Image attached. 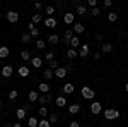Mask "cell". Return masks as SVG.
Returning a JSON list of instances; mask_svg holds the SVG:
<instances>
[{
  "mask_svg": "<svg viewBox=\"0 0 128 127\" xmlns=\"http://www.w3.org/2000/svg\"><path fill=\"white\" fill-rule=\"evenodd\" d=\"M102 113H104V118H108V120H116V118H120V112L114 110V108L102 110Z\"/></svg>",
  "mask_w": 128,
  "mask_h": 127,
  "instance_id": "6da1fadb",
  "label": "cell"
},
{
  "mask_svg": "<svg viewBox=\"0 0 128 127\" xmlns=\"http://www.w3.org/2000/svg\"><path fill=\"white\" fill-rule=\"evenodd\" d=\"M80 95L86 98V100H92V98L96 96L94 89H92V88H89V86H84V88H82V91H80Z\"/></svg>",
  "mask_w": 128,
  "mask_h": 127,
  "instance_id": "7a4b0ae2",
  "label": "cell"
},
{
  "mask_svg": "<svg viewBox=\"0 0 128 127\" xmlns=\"http://www.w3.org/2000/svg\"><path fill=\"white\" fill-rule=\"evenodd\" d=\"M7 21L12 22V24H16V22L19 21V12H16V10H9V12H7Z\"/></svg>",
  "mask_w": 128,
  "mask_h": 127,
  "instance_id": "3957f363",
  "label": "cell"
},
{
  "mask_svg": "<svg viewBox=\"0 0 128 127\" xmlns=\"http://www.w3.org/2000/svg\"><path fill=\"white\" fill-rule=\"evenodd\" d=\"M90 112H92L94 115H99V113L102 112V107H101V103H99V101H92V103H90Z\"/></svg>",
  "mask_w": 128,
  "mask_h": 127,
  "instance_id": "277c9868",
  "label": "cell"
},
{
  "mask_svg": "<svg viewBox=\"0 0 128 127\" xmlns=\"http://www.w3.org/2000/svg\"><path fill=\"white\" fill-rule=\"evenodd\" d=\"M38 93H43V95H48L50 93V84L48 82H40V86H38Z\"/></svg>",
  "mask_w": 128,
  "mask_h": 127,
  "instance_id": "5b68a950",
  "label": "cell"
},
{
  "mask_svg": "<svg viewBox=\"0 0 128 127\" xmlns=\"http://www.w3.org/2000/svg\"><path fill=\"white\" fill-rule=\"evenodd\" d=\"M43 22H44L46 28H56V24H58V21L55 19V17H46Z\"/></svg>",
  "mask_w": 128,
  "mask_h": 127,
  "instance_id": "8992f818",
  "label": "cell"
},
{
  "mask_svg": "<svg viewBox=\"0 0 128 127\" xmlns=\"http://www.w3.org/2000/svg\"><path fill=\"white\" fill-rule=\"evenodd\" d=\"M74 21H75V14H72V12L63 14V22L65 24H74Z\"/></svg>",
  "mask_w": 128,
  "mask_h": 127,
  "instance_id": "52a82bcc",
  "label": "cell"
},
{
  "mask_svg": "<svg viewBox=\"0 0 128 127\" xmlns=\"http://www.w3.org/2000/svg\"><path fill=\"white\" fill-rule=\"evenodd\" d=\"M12 72H14V67H12V65H4V67H2V76H4V77H10Z\"/></svg>",
  "mask_w": 128,
  "mask_h": 127,
  "instance_id": "ba28073f",
  "label": "cell"
},
{
  "mask_svg": "<svg viewBox=\"0 0 128 127\" xmlns=\"http://www.w3.org/2000/svg\"><path fill=\"white\" fill-rule=\"evenodd\" d=\"M65 76H67V69H65V67H56V69H55V77L63 79Z\"/></svg>",
  "mask_w": 128,
  "mask_h": 127,
  "instance_id": "9c48e42d",
  "label": "cell"
},
{
  "mask_svg": "<svg viewBox=\"0 0 128 127\" xmlns=\"http://www.w3.org/2000/svg\"><path fill=\"white\" fill-rule=\"evenodd\" d=\"M89 52H90V48H89L87 43H84V45H80V50H79V55L80 57H87Z\"/></svg>",
  "mask_w": 128,
  "mask_h": 127,
  "instance_id": "30bf717a",
  "label": "cell"
},
{
  "mask_svg": "<svg viewBox=\"0 0 128 127\" xmlns=\"http://www.w3.org/2000/svg\"><path fill=\"white\" fill-rule=\"evenodd\" d=\"M31 65H32L34 69H41V65H43L41 57H32V59H31Z\"/></svg>",
  "mask_w": 128,
  "mask_h": 127,
  "instance_id": "8fae6325",
  "label": "cell"
},
{
  "mask_svg": "<svg viewBox=\"0 0 128 127\" xmlns=\"http://www.w3.org/2000/svg\"><path fill=\"white\" fill-rule=\"evenodd\" d=\"M55 105L60 107V108H63L65 105H67V98H65V96H56V98H55Z\"/></svg>",
  "mask_w": 128,
  "mask_h": 127,
  "instance_id": "7c38bea8",
  "label": "cell"
},
{
  "mask_svg": "<svg viewBox=\"0 0 128 127\" xmlns=\"http://www.w3.org/2000/svg\"><path fill=\"white\" fill-rule=\"evenodd\" d=\"M17 72H19L20 77H28V76H29V69H28V65H20V67L17 69Z\"/></svg>",
  "mask_w": 128,
  "mask_h": 127,
  "instance_id": "4fadbf2b",
  "label": "cell"
},
{
  "mask_svg": "<svg viewBox=\"0 0 128 127\" xmlns=\"http://www.w3.org/2000/svg\"><path fill=\"white\" fill-rule=\"evenodd\" d=\"M74 91H75V86H74L72 82H67V84L63 86V93H65V95H72Z\"/></svg>",
  "mask_w": 128,
  "mask_h": 127,
  "instance_id": "5bb4252c",
  "label": "cell"
},
{
  "mask_svg": "<svg viewBox=\"0 0 128 127\" xmlns=\"http://www.w3.org/2000/svg\"><path fill=\"white\" fill-rule=\"evenodd\" d=\"M79 112H80V105L79 103H74V105L68 107V113H72V115H77Z\"/></svg>",
  "mask_w": 128,
  "mask_h": 127,
  "instance_id": "9a60e30c",
  "label": "cell"
},
{
  "mask_svg": "<svg viewBox=\"0 0 128 127\" xmlns=\"http://www.w3.org/2000/svg\"><path fill=\"white\" fill-rule=\"evenodd\" d=\"M70 48H80V39H79V36H74V38L70 39Z\"/></svg>",
  "mask_w": 128,
  "mask_h": 127,
  "instance_id": "2e32d148",
  "label": "cell"
},
{
  "mask_svg": "<svg viewBox=\"0 0 128 127\" xmlns=\"http://www.w3.org/2000/svg\"><path fill=\"white\" fill-rule=\"evenodd\" d=\"M43 77L46 79V81L53 79V77H55V70H51V69H44V72H43Z\"/></svg>",
  "mask_w": 128,
  "mask_h": 127,
  "instance_id": "e0dca14e",
  "label": "cell"
},
{
  "mask_svg": "<svg viewBox=\"0 0 128 127\" xmlns=\"http://www.w3.org/2000/svg\"><path fill=\"white\" fill-rule=\"evenodd\" d=\"M74 33H75V34H80V33H84V26H82V22H75V24H74Z\"/></svg>",
  "mask_w": 128,
  "mask_h": 127,
  "instance_id": "ac0fdd59",
  "label": "cell"
},
{
  "mask_svg": "<svg viewBox=\"0 0 128 127\" xmlns=\"http://www.w3.org/2000/svg\"><path fill=\"white\" fill-rule=\"evenodd\" d=\"M9 53H10L9 47H0V59H7Z\"/></svg>",
  "mask_w": 128,
  "mask_h": 127,
  "instance_id": "d6986e66",
  "label": "cell"
},
{
  "mask_svg": "<svg viewBox=\"0 0 128 127\" xmlns=\"http://www.w3.org/2000/svg\"><path fill=\"white\" fill-rule=\"evenodd\" d=\"M16 117L19 118V120H22V118L26 117V108L22 107V108H17V110H16Z\"/></svg>",
  "mask_w": 128,
  "mask_h": 127,
  "instance_id": "ffe728a7",
  "label": "cell"
},
{
  "mask_svg": "<svg viewBox=\"0 0 128 127\" xmlns=\"http://www.w3.org/2000/svg\"><path fill=\"white\" fill-rule=\"evenodd\" d=\"M86 12H87V9H86V5H82V4L75 7V14H77V16H84Z\"/></svg>",
  "mask_w": 128,
  "mask_h": 127,
  "instance_id": "44dd1931",
  "label": "cell"
},
{
  "mask_svg": "<svg viewBox=\"0 0 128 127\" xmlns=\"http://www.w3.org/2000/svg\"><path fill=\"white\" fill-rule=\"evenodd\" d=\"M20 59L24 60V62L31 60V52H29V50H22V52H20Z\"/></svg>",
  "mask_w": 128,
  "mask_h": 127,
  "instance_id": "7402d4cb",
  "label": "cell"
},
{
  "mask_svg": "<svg viewBox=\"0 0 128 127\" xmlns=\"http://www.w3.org/2000/svg\"><path fill=\"white\" fill-rule=\"evenodd\" d=\"M28 98H29V101H38V98H40V93H38V91H29Z\"/></svg>",
  "mask_w": 128,
  "mask_h": 127,
  "instance_id": "603a6c76",
  "label": "cell"
},
{
  "mask_svg": "<svg viewBox=\"0 0 128 127\" xmlns=\"http://www.w3.org/2000/svg\"><path fill=\"white\" fill-rule=\"evenodd\" d=\"M48 41L51 43V45H56V43L60 41V36H58V34H50V36H48Z\"/></svg>",
  "mask_w": 128,
  "mask_h": 127,
  "instance_id": "cb8c5ba5",
  "label": "cell"
},
{
  "mask_svg": "<svg viewBox=\"0 0 128 127\" xmlns=\"http://www.w3.org/2000/svg\"><path fill=\"white\" fill-rule=\"evenodd\" d=\"M48 122L50 124H56L58 122V115L56 113H48Z\"/></svg>",
  "mask_w": 128,
  "mask_h": 127,
  "instance_id": "d4e9b609",
  "label": "cell"
},
{
  "mask_svg": "<svg viewBox=\"0 0 128 127\" xmlns=\"http://www.w3.org/2000/svg\"><path fill=\"white\" fill-rule=\"evenodd\" d=\"M113 52V45L111 43H104L102 45V53H111Z\"/></svg>",
  "mask_w": 128,
  "mask_h": 127,
  "instance_id": "484cf974",
  "label": "cell"
},
{
  "mask_svg": "<svg viewBox=\"0 0 128 127\" xmlns=\"http://www.w3.org/2000/svg\"><path fill=\"white\" fill-rule=\"evenodd\" d=\"M38 122H40V120H38L36 117H29V120H28V125H29V127H38Z\"/></svg>",
  "mask_w": 128,
  "mask_h": 127,
  "instance_id": "4316f807",
  "label": "cell"
},
{
  "mask_svg": "<svg viewBox=\"0 0 128 127\" xmlns=\"http://www.w3.org/2000/svg\"><path fill=\"white\" fill-rule=\"evenodd\" d=\"M77 55H79V53H77V52H75L74 48H68V50H67V57H68L70 60H72V59H75Z\"/></svg>",
  "mask_w": 128,
  "mask_h": 127,
  "instance_id": "83f0119b",
  "label": "cell"
},
{
  "mask_svg": "<svg viewBox=\"0 0 128 127\" xmlns=\"http://www.w3.org/2000/svg\"><path fill=\"white\" fill-rule=\"evenodd\" d=\"M44 12L48 14V17H53V16H55V7H53V5H48V7L44 9Z\"/></svg>",
  "mask_w": 128,
  "mask_h": 127,
  "instance_id": "f1b7e54d",
  "label": "cell"
},
{
  "mask_svg": "<svg viewBox=\"0 0 128 127\" xmlns=\"http://www.w3.org/2000/svg\"><path fill=\"white\" fill-rule=\"evenodd\" d=\"M74 36H75V34H74V31H72V29H67V31H65V41H67V43H68Z\"/></svg>",
  "mask_w": 128,
  "mask_h": 127,
  "instance_id": "f546056e",
  "label": "cell"
},
{
  "mask_svg": "<svg viewBox=\"0 0 128 127\" xmlns=\"http://www.w3.org/2000/svg\"><path fill=\"white\" fill-rule=\"evenodd\" d=\"M38 127H51V124L48 122V118H41L38 122Z\"/></svg>",
  "mask_w": 128,
  "mask_h": 127,
  "instance_id": "4dcf8cb0",
  "label": "cell"
},
{
  "mask_svg": "<svg viewBox=\"0 0 128 127\" xmlns=\"http://www.w3.org/2000/svg\"><path fill=\"white\" fill-rule=\"evenodd\" d=\"M7 96H9V100H12V101H14L16 98L19 96V93H17V89H12V91H9V95H7Z\"/></svg>",
  "mask_w": 128,
  "mask_h": 127,
  "instance_id": "1f68e13d",
  "label": "cell"
},
{
  "mask_svg": "<svg viewBox=\"0 0 128 127\" xmlns=\"http://www.w3.org/2000/svg\"><path fill=\"white\" fill-rule=\"evenodd\" d=\"M108 19H109V22H116L118 14H116V12H109V14H108Z\"/></svg>",
  "mask_w": 128,
  "mask_h": 127,
  "instance_id": "d6a6232c",
  "label": "cell"
},
{
  "mask_svg": "<svg viewBox=\"0 0 128 127\" xmlns=\"http://www.w3.org/2000/svg\"><path fill=\"white\" fill-rule=\"evenodd\" d=\"M20 41H22V43H29L31 41V34L29 33H24V34L20 36Z\"/></svg>",
  "mask_w": 128,
  "mask_h": 127,
  "instance_id": "836d02e7",
  "label": "cell"
},
{
  "mask_svg": "<svg viewBox=\"0 0 128 127\" xmlns=\"http://www.w3.org/2000/svg\"><path fill=\"white\" fill-rule=\"evenodd\" d=\"M38 112H40V115H41L43 118L48 117V108H46V107H40V110H38Z\"/></svg>",
  "mask_w": 128,
  "mask_h": 127,
  "instance_id": "e575fe53",
  "label": "cell"
},
{
  "mask_svg": "<svg viewBox=\"0 0 128 127\" xmlns=\"http://www.w3.org/2000/svg\"><path fill=\"white\" fill-rule=\"evenodd\" d=\"M44 47H46V41H43V39H38V41H36V48L38 50H43Z\"/></svg>",
  "mask_w": 128,
  "mask_h": 127,
  "instance_id": "d590c367",
  "label": "cell"
},
{
  "mask_svg": "<svg viewBox=\"0 0 128 127\" xmlns=\"http://www.w3.org/2000/svg\"><path fill=\"white\" fill-rule=\"evenodd\" d=\"M48 65H50V69H51V70H55V69L58 67V62H56V59H53L51 62H48Z\"/></svg>",
  "mask_w": 128,
  "mask_h": 127,
  "instance_id": "8d00e7d4",
  "label": "cell"
},
{
  "mask_svg": "<svg viewBox=\"0 0 128 127\" xmlns=\"http://www.w3.org/2000/svg\"><path fill=\"white\" fill-rule=\"evenodd\" d=\"M41 21H43L41 14H34V16H32V24H36V22H41Z\"/></svg>",
  "mask_w": 128,
  "mask_h": 127,
  "instance_id": "74e56055",
  "label": "cell"
},
{
  "mask_svg": "<svg viewBox=\"0 0 128 127\" xmlns=\"http://www.w3.org/2000/svg\"><path fill=\"white\" fill-rule=\"evenodd\" d=\"M53 59H55V53H53V52H48V53L44 55V60H46V62H51Z\"/></svg>",
  "mask_w": 128,
  "mask_h": 127,
  "instance_id": "f35d334b",
  "label": "cell"
},
{
  "mask_svg": "<svg viewBox=\"0 0 128 127\" xmlns=\"http://www.w3.org/2000/svg\"><path fill=\"white\" fill-rule=\"evenodd\" d=\"M38 101H40V105H41V107H44V105H46V95H43V96L40 95V98H38Z\"/></svg>",
  "mask_w": 128,
  "mask_h": 127,
  "instance_id": "ab89813d",
  "label": "cell"
},
{
  "mask_svg": "<svg viewBox=\"0 0 128 127\" xmlns=\"http://www.w3.org/2000/svg\"><path fill=\"white\" fill-rule=\"evenodd\" d=\"M87 5H89V7H92V9L98 7V0H87Z\"/></svg>",
  "mask_w": 128,
  "mask_h": 127,
  "instance_id": "60d3db41",
  "label": "cell"
},
{
  "mask_svg": "<svg viewBox=\"0 0 128 127\" xmlns=\"http://www.w3.org/2000/svg\"><path fill=\"white\" fill-rule=\"evenodd\" d=\"M102 5H104L106 9H109V7L113 5V0H104V4H102Z\"/></svg>",
  "mask_w": 128,
  "mask_h": 127,
  "instance_id": "b9f144b4",
  "label": "cell"
},
{
  "mask_svg": "<svg viewBox=\"0 0 128 127\" xmlns=\"http://www.w3.org/2000/svg\"><path fill=\"white\" fill-rule=\"evenodd\" d=\"M53 101H55V98H53V96L48 93V95H46V103H53Z\"/></svg>",
  "mask_w": 128,
  "mask_h": 127,
  "instance_id": "7bdbcfd3",
  "label": "cell"
},
{
  "mask_svg": "<svg viewBox=\"0 0 128 127\" xmlns=\"http://www.w3.org/2000/svg\"><path fill=\"white\" fill-rule=\"evenodd\" d=\"M68 127H80V124L77 122V120H72V122L68 124Z\"/></svg>",
  "mask_w": 128,
  "mask_h": 127,
  "instance_id": "ee69618b",
  "label": "cell"
},
{
  "mask_svg": "<svg viewBox=\"0 0 128 127\" xmlns=\"http://www.w3.org/2000/svg\"><path fill=\"white\" fill-rule=\"evenodd\" d=\"M90 14H92V16H99V9H98V7H94V9L90 10Z\"/></svg>",
  "mask_w": 128,
  "mask_h": 127,
  "instance_id": "f6af8a7d",
  "label": "cell"
},
{
  "mask_svg": "<svg viewBox=\"0 0 128 127\" xmlns=\"http://www.w3.org/2000/svg\"><path fill=\"white\" fill-rule=\"evenodd\" d=\"M92 57H94V60H99V59H101V53H99V52H96Z\"/></svg>",
  "mask_w": 128,
  "mask_h": 127,
  "instance_id": "bcb514c9",
  "label": "cell"
},
{
  "mask_svg": "<svg viewBox=\"0 0 128 127\" xmlns=\"http://www.w3.org/2000/svg\"><path fill=\"white\" fill-rule=\"evenodd\" d=\"M34 9H36V10L41 9V2H36V4H34Z\"/></svg>",
  "mask_w": 128,
  "mask_h": 127,
  "instance_id": "7dc6e473",
  "label": "cell"
},
{
  "mask_svg": "<svg viewBox=\"0 0 128 127\" xmlns=\"http://www.w3.org/2000/svg\"><path fill=\"white\" fill-rule=\"evenodd\" d=\"M96 39L98 41H102V34H96Z\"/></svg>",
  "mask_w": 128,
  "mask_h": 127,
  "instance_id": "c3c4849f",
  "label": "cell"
},
{
  "mask_svg": "<svg viewBox=\"0 0 128 127\" xmlns=\"http://www.w3.org/2000/svg\"><path fill=\"white\" fill-rule=\"evenodd\" d=\"M12 127H22V124H12Z\"/></svg>",
  "mask_w": 128,
  "mask_h": 127,
  "instance_id": "681fc988",
  "label": "cell"
},
{
  "mask_svg": "<svg viewBox=\"0 0 128 127\" xmlns=\"http://www.w3.org/2000/svg\"><path fill=\"white\" fill-rule=\"evenodd\" d=\"M125 89H126V93H128V82H126V86H125Z\"/></svg>",
  "mask_w": 128,
  "mask_h": 127,
  "instance_id": "f907efd6",
  "label": "cell"
},
{
  "mask_svg": "<svg viewBox=\"0 0 128 127\" xmlns=\"http://www.w3.org/2000/svg\"><path fill=\"white\" fill-rule=\"evenodd\" d=\"M7 127H12V124H9V125H7Z\"/></svg>",
  "mask_w": 128,
  "mask_h": 127,
  "instance_id": "816d5d0a",
  "label": "cell"
},
{
  "mask_svg": "<svg viewBox=\"0 0 128 127\" xmlns=\"http://www.w3.org/2000/svg\"><path fill=\"white\" fill-rule=\"evenodd\" d=\"M0 107H2V100H0Z\"/></svg>",
  "mask_w": 128,
  "mask_h": 127,
  "instance_id": "f5cc1de1",
  "label": "cell"
}]
</instances>
